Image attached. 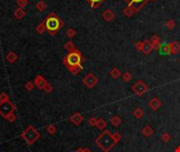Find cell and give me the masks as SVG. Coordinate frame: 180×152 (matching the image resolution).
<instances>
[{"mask_svg":"<svg viewBox=\"0 0 180 152\" xmlns=\"http://www.w3.org/2000/svg\"><path fill=\"white\" fill-rule=\"evenodd\" d=\"M96 144L99 148H101L104 152H108L113 147L115 146L116 142L113 138V134L110 131L105 130L104 132H102L101 134L96 138Z\"/></svg>","mask_w":180,"mask_h":152,"instance_id":"6da1fadb","label":"cell"},{"mask_svg":"<svg viewBox=\"0 0 180 152\" xmlns=\"http://www.w3.org/2000/svg\"><path fill=\"white\" fill-rule=\"evenodd\" d=\"M43 23L45 25L46 31L51 35H55L63 26V22L61 21V19L57 15H55L54 13H51L48 16V18L43 21Z\"/></svg>","mask_w":180,"mask_h":152,"instance_id":"7a4b0ae2","label":"cell"},{"mask_svg":"<svg viewBox=\"0 0 180 152\" xmlns=\"http://www.w3.org/2000/svg\"><path fill=\"white\" fill-rule=\"evenodd\" d=\"M82 60H83V59H82V56H81V54H80V52L75 50V51H73V52H70L64 57L63 63L68 67V69H70V68H73V67H79V66H81Z\"/></svg>","mask_w":180,"mask_h":152,"instance_id":"3957f363","label":"cell"},{"mask_svg":"<svg viewBox=\"0 0 180 152\" xmlns=\"http://www.w3.org/2000/svg\"><path fill=\"white\" fill-rule=\"evenodd\" d=\"M22 140H25V143L28 145H33L34 143H36V140H38L40 138V133L37 131V129L33 126H28L21 133Z\"/></svg>","mask_w":180,"mask_h":152,"instance_id":"277c9868","label":"cell"},{"mask_svg":"<svg viewBox=\"0 0 180 152\" xmlns=\"http://www.w3.org/2000/svg\"><path fill=\"white\" fill-rule=\"evenodd\" d=\"M15 110H16V107H15V105L11 100L0 103V115L3 118H5V120L8 118V116L10 114L14 113Z\"/></svg>","mask_w":180,"mask_h":152,"instance_id":"5b68a950","label":"cell"},{"mask_svg":"<svg viewBox=\"0 0 180 152\" xmlns=\"http://www.w3.org/2000/svg\"><path fill=\"white\" fill-rule=\"evenodd\" d=\"M132 90L136 95L142 96L148 90V87L146 86V83H144L142 80H138L137 83H135L134 86H133Z\"/></svg>","mask_w":180,"mask_h":152,"instance_id":"8992f818","label":"cell"},{"mask_svg":"<svg viewBox=\"0 0 180 152\" xmlns=\"http://www.w3.org/2000/svg\"><path fill=\"white\" fill-rule=\"evenodd\" d=\"M82 83H83L88 88L92 89V88H94L95 85L98 83V79H97V77L95 76L94 74L88 73V74H86V75L83 77V79H82Z\"/></svg>","mask_w":180,"mask_h":152,"instance_id":"52a82bcc","label":"cell"},{"mask_svg":"<svg viewBox=\"0 0 180 152\" xmlns=\"http://www.w3.org/2000/svg\"><path fill=\"white\" fill-rule=\"evenodd\" d=\"M128 6L134 10H139L142 5L146 2V0H125Z\"/></svg>","mask_w":180,"mask_h":152,"instance_id":"ba28073f","label":"cell"},{"mask_svg":"<svg viewBox=\"0 0 180 152\" xmlns=\"http://www.w3.org/2000/svg\"><path fill=\"white\" fill-rule=\"evenodd\" d=\"M46 83H48V81L40 75H37L34 79V85L36 86L39 90H43V88H44V86L46 85Z\"/></svg>","mask_w":180,"mask_h":152,"instance_id":"9c48e42d","label":"cell"},{"mask_svg":"<svg viewBox=\"0 0 180 152\" xmlns=\"http://www.w3.org/2000/svg\"><path fill=\"white\" fill-rule=\"evenodd\" d=\"M70 120L72 124L75 125V126H78V125H80L82 122H83V116H82L80 113H75L71 116Z\"/></svg>","mask_w":180,"mask_h":152,"instance_id":"30bf717a","label":"cell"},{"mask_svg":"<svg viewBox=\"0 0 180 152\" xmlns=\"http://www.w3.org/2000/svg\"><path fill=\"white\" fill-rule=\"evenodd\" d=\"M148 107H150L152 110H154V111H156V110H158L159 108L161 107V101H160L159 98L154 97L150 100V103H148Z\"/></svg>","mask_w":180,"mask_h":152,"instance_id":"8fae6325","label":"cell"},{"mask_svg":"<svg viewBox=\"0 0 180 152\" xmlns=\"http://www.w3.org/2000/svg\"><path fill=\"white\" fill-rule=\"evenodd\" d=\"M154 49L153 48V46H152V43L150 42V41H144V42H142V45H141V50L140 51H142V52L144 53V54H150L151 52H152V50Z\"/></svg>","mask_w":180,"mask_h":152,"instance_id":"7c38bea8","label":"cell"},{"mask_svg":"<svg viewBox=\"0 0 180 152\" xmlns=\"http://www.w3.org/2000/svg\"><path fill=\"white\" fill-rule=\"evenodd\" d=\"M170 51H171V54H177V53L180 51V45L177 41H174V42L170 43Z\"/></svg>","mask_w":180,"mask_h":152,"instance_id":"4fadbf2b","label":"cell"},{"mask_svg":"<svg viewBox=\"0 0 180 152\" xmlns=\"http://www.w3.org/2000/svg\"><path fill=\"white\" fill-rule=\"evenodd\" d=\"M141 133H142V135H144L145 137H150V136L154 133V130L152 129L151 126H145L141 130Z\"/></svg>","mask_w":180,"mask_h":152,"instance_id":"5bb4252c","label":"cell"},{"mask_svg":"<svg viewBox=\"0 0 180 152\" xmlns=\"http://www.w3.org/2000/svg\"><path fill=\"white\" fill-rule=\"evenodd\" d=\"M5 58H6V60H8L10 63H13V62H15V61L17 60L18 56H17L16 53H14V52H8V54H6Z\"/></svg>","mask_w":180,"mask_h":152,"instance_id":"9a60e30c","label":"cell"},{"mask_svg":"<svg viewBox=\"0 0 180 152\" xmlns=\"http://www.w3.org/2000/svg\"><path fill=\"white\" fill-rule=\"evenodd\" d=\"M14 16L16 17L17 19H22L24 16H25V12H24L23 8H17V10L14 12Z\"/></svg>","mask_w":180,"mask_h":152,"instance_id":"2e32d148","label":"cell"},{"mask_svg":"<svg viewBox=\"0 0 180 152\" xmlns=\"http://www.w3.org/2000/svg\"><path fill=\"white\" fill-rule=\"evenodd\" d=\"M121 118L119 117L118 115H115V116H113L112 118H111V124L113 125L114 127H118L120 124H121Z\"/></svg>","mask_w":180,"mask_h":152,"instance_id":"e0dca14e","label":"cell"},{"mask_svg":"<svg viewBox=\"0 0 180 152\" xmlns=\"http://www.w3.org/2000/svg\"><path fill=\"white\" fill-rule=\"evenodd\" d=\"M96 127L98 128L99 130H104L106 127V122L103 120V118H99V120H97Z\"/></svg>","mask_w":180,"mask_h":152,"instance_id":"ac0fdd59","label":"cell"},{"mask_svg":"<svg viewBox=\"0 0 180 152\" xmlns=\"http://www.w3.org/2000/svg\"><path fill=\"white\" fill-rule=\"evenodd\" d=\"M160 54H161V55H168V54H171L170 46H168V45L161 46V48H160Z\"/></svg>","mask_w":180,"mask_h":152,"instance_id":"d6986e66","label":"cell"},{"mask_svg":"<svg viewBox=\"0 0 180 152\" xmlns=\"http://www.w3.org/2000/svg\"><path fill=\"white\" fill-rule=\"evenodd\" d=\"M143 110L141 109V108H137V109H135L134 110V112H133V115L135 116L136 118H141L142 116H143Z\"/></svg>","mask_w":180,"mask_h":152,"instance_id":"ffe728a7","label":"cell"},{"mask_svg":"<svg viewBox=\"0 0 180 152\" xmlns=\"http://www.w3.org/2000/svg\"><path fill=\"white\" fill-rule=\"evenodd\" d=\"M64 49L66 51H68V52H73V51H75V45L72 41H68V42L64 45Z\"/></svg>","mask_w":180,"mask_h":152,"instance_id":"44dd1931","label":"cell"},{"mask_svg":"<svg viewBox=\"0 0 180 152\" xmlns=\"http://www.w3.org/2000/svg\"><path fill=\"white\" fill-rule=\"evenodd\" d=\"M46 31V29H45V25H44V23L43 22H41L40 25H37V28H36V32L38 33V34H42V33H44Z\"/></svg>","mask_w":180,"mask_h":152,"instance_id":"7402d4cb","label":"cell"},{"mask_svg":"<svg viewBox=\"0 0 180 152\" xmlns=\"http://www.w3.org/2000/svg\"><path fill=\"white\" fill-rule=\"evenodd\" d=\"M110 74H111V76L113 77V78H118V77L121 75V73H120V71L117 68H114V69L112 70V71L110 72Z\"/></svg>","mask_w":180,"mask_h":152,"instance_id":"603a6c76","label":"cell"},{"mask_svg":"<svg viewBox=\"0 0 180 152\" xmlns=\"http://www.w3.org/2000/svg\"><path fill=\"white\" fill-rule=\"evenodd\" d=\"M45 8H46V4L44 1H39L36 3V8L38 11H43V10H45Z\"/></svg>","mask_w":180,"mask_h":152,"instance_id":"cb8c5ba5","label":"cell"},{"mask_svg":"<svg viewBox=\"0 0 180 152\" xmlns=\"http://www.w3.org/2000/svg\"><path fill=\"white\" fill-rule=\"evenodd\" d=\"M114 17V14H113L111 11H106V12H104L103 13V18L105 19V20H111V19Z\"/></svg>","mask_w":180,"mask_h":152,"instance_id":"d4e9b609","label":"cell"},{"mask_svg":"<svg viewBox=\"0 0 180 152\" xmlns=\"http://www.w3.org/2000/svg\"><path fill=\"white\" fill-rule=\"evenodd\" d=\"M68 70L71 71V73H73V74H75V75H77V74H79L80 71L82 70V67H81V66H79V67H73V68H70Z\"/></svg>","mask_w":180,"mask_h":152,"instance_id":"484cf974","label":"cell"},{"mask_svg":"<svg viewBox=\"0 0 180 152\" xmlns=\"http://www.w3.org/2000/svg\"><path fill=\"white\" fill-rule=\"evenodd\" d=\"M46 132L50 134H55V132H56V126L55 125H48L46 127Z\"/></svg>","mask_w":180,"mask_h":152,"instance_id":"4316f807","label":"cell"},{"mask_svg":"<svg viewBox=\"0 0 180 152\" xmlns=\"http://www.w3.org/2000/svg\"><path fill=\"white\" fill-rule=\"evenodd\" d=\"M172 138V135H170L168 133H162L161 134V140L165 143H168Z\"/></svg>","mask_w":180,"mask_h":152,"instance_id":"83f0119b","label":"cell"},{"mask_svg":"<svg viewBox=\"0 0 180 152\" xmlns=\"http://www.w3.org/2000/svg\"><path fill=\"white\" fill-rule=\"evenodd\" d=\"M34 87H35V85L32 81H28V83L24 85V88H25L26 91H32V90L34 89Z\"/></svg>","mask_w":180,"mask_h":152,"instance_id":"f1b7e54d","label":"cell"},{"mask_svg":"<svg viewBox=\"0 0 180 152\" xmlns=\"http://www.w3.org/2000/svg\"><path fill=\"white\" fill-rule=\"evenodd\" d=\"M17 4L19 8H23L24 6H26L28 4V0H17Z\"/></svg>","mask_w":180,"mask_h":152,"instance_id":"f546056e","label":"cell"},{"mask_svg":"<svg viewBox=\"0 0 180 152\" xmlns=\"http://www.w3.org/2000/svg\"><path fill=\"white\" fill-rule=\"evenodd\" d=\"M86 1H88V3H90L91 5L93 6V8H96V6L98 5L99 3H101L103 0H86Z\"/></svg>","mask_w":180,"mask_h":152,"instance_id":"4dcf8cb0","label":"cell"},{"mask_svg":"<svg viewBox=\"0 0 180 152\" xmlns=\"http://www.w3.org/2000/svg\"><path fill=\"white\" fill-rule=\"evenodd\" d=\"M122 78H123L124 81H130L132 79V74L130 72H125V73L122 75Z\"/></svg>","mask_w":180,"mask_h":152,"instance_id":"1f68e13d","label":"cell"},{"mask_svg":"<svg viewBox=\"0 0 180 152\" xmlns=\"http://www.w3.org/2000/svg\"><path fill=\"white\" fill-rule=\"evenodd\" d=\"M43 91L46 92V93H51V92L53 91V87L48 83H46V85L44 86V88H43Z\"/></svg>","mask_w":180,"mask_h":152,"instance_id":"d6a6232c","label":"cell"},{"mask_svg":"<svg viewBox=\"0 0 180 152\" xmlns=\"http://www.w3.org/2000/svg\"><path fill=\"white\" fill-rule=\"evenodd\" d=\"M152 46H153V48H157V46L159 45V39H158V37L157 36H154L152 38Z\"/></svg>","mask_w":180,"mask_h":152,"instance_id":"836d02e7","label":"cell"},{"mask_svg":"<svg viewBox=\"0 0 180 152\" xmlns=\"http://www.w3.org/2000/svg\"><path fill=\"white\" fill-rule=\"evenodd\" d=\"M6 120H8L10 123H14V122H16V120H17V116L15 115L14 113H12V114H10V115L8 116V118H6Z\"/></svg>","mask_w":180,"mask_h":152,"instance_id":"e575fe53","label":"cell"},{"mask_svg":"<svg viewBox=\"0 0 180 152\" xmlns=\"http://www.w3.org/2000/svg\"><path fill=\"white\" fill-rule=\"evenodd\" d=\"M6 100H10L8 94H6V93H1V94H0V103H2V101H6Z\"/></svg>","mask_w":180,"mask_h":152,"instance_id":"d590c367","label":"cell"},{"mask_svg":"<svg viewBox=\"0 0 180 152\" xmlns=\"http://www.w3.org/2000/svg\"><path fill=\"white\" fill-rule=\"evenodd\" d=\"M113 138H114V140L116 142V144H117V143L121 140V135H120L118 132H115V133H113Z\"/></svg>","mask_w":180,"mask_h":152,"instance_id":"8d00e7d4","label":"cell"},{"mask_svg":"<svg viewBox=\"0 0 180 152\" xmlns=\"http://www.w3.org/2000/svg\"><path fill=\"white\" fill-rule=\"evenodd\" d=\"M66 34H68V37H74L75 35H76V31H75L74 29H68Z\"/></svg>","mask_w":180,"mask_h":152,"instance_id":"74e56055","label":"cell"},{"mask_svg":"<svg viewBox=\"0 0 180 152\" xmlns=\"http://www.w3.org/2000/svg\"><path fill=\"white\" fill-rule=\"evenodd\" d=\"M88 124H90L91 126H93V127H96L97 118L96 117H91L90 120H88Z\"/></svg>","mask_w":180,"mask_h":152,"instance_id":"f35d334b","label":"cell"},{"mask_svg":"<svg viewBox=\"0 0 180 152\" xmlns=\"http://www.w3.org/2000/svg\"><path fill=\"white\" fill-rule=\"evenodd\" d=\"M168 29H173V28H174V26H175V23H174V21H172V20H170V21H168Z\"/></svg>","mask_w":180,"mask_h":152,"instance_id":"ab89813d","label":"cell"},{"mask_svg":"<svg viewBox=\"0 0 180 152\" xmlns=\"http://www.w3.org/2000/svg\"><path fill=\"white\" fill-rule=\"evenodd\" d=\"M76 152H92L91 150H88V149H82V148H80V149H78Z\"/></svg>","mask_w":180,"mask_h":152,"instance_id":"60d3db41","label":"cell"},{"mask_svg":"<svg viewBox=\"0 0 180 152\" xmlns=\"http://www.w3.org/2000/svg\"><path fill=\"white\" fill-rule=\"evenodd\" d=\"M175 152H180V146H179V147H177L176 150H175Z\"/></svg>","mask_w":180,"mask_h":152,"instance_id":"b9f144b4","label":"cell"}]
</instances>
